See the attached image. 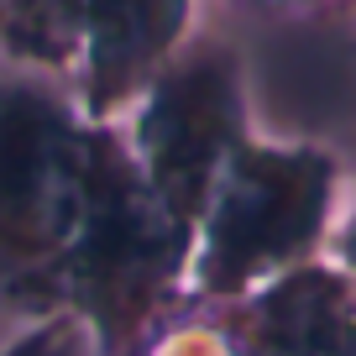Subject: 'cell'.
Instances as JSON below:
<instances>
[{"label":"cell","mask_w":356,"mask_h":356,"mask_svg":"<svg viewBox=\"0 0 356 356\" xmlns=\"http://www.w3.org/2000/svg\"><path fill=\"white\" fill-rule=\"evenodd\" d=\"M330 168L320 157H241L231 184L220 189L204 225V246L194 257V278L204 293H236L267 278L314 236L325 215Z\"/></svg>","instance_id":"1"},{"label":"cell","mask_w":356,"mask_h":356,"mask_svg":"<svg viewBox=\"0 0 356 356\" xmlns=\"http://www.w3.org/2000/svg\"><path fill=\"white\" fill-rule=\"evenodd\" d=\"M89 168L74 136L26 100L0 105V257L16 267H63L89 204Z\"/></svg>","instance_id":"2"},{"label":"cell","mask_w":356,"mask_h":356,"mask_svg":"<svg viewBox=\"0 0 356 356\" xmlns=\"http://www.w3.org/2000/svg\"><path fill=\"white\" fill-rule=\"evenodd\" d=\"M231 79L220 68H189L163 89L147 121V152H152V189L178 220L189 225L200 210L204 178L231 136Z\"/></svg>","instance_id":"3"},{"label":"cell","mask_w":356,"mask_h":356,"mask_svg":"<svg viewBox=\"0 0 356 356\" xmlns=\"http://www.w3.org/2000/svg\"><path fill=\"white\" fill-rule=\"evenodd\" d=\"M252 356H356V299L325 273L278 283L252 314Z\"/></svg>","instance_id":"4"},{"label":"cell","mask_w":356,"mask_h":356,"mask_svg":"<svg viewBox=\"0 0 356 356\" xmlns=\"http://www.w3.org/2000/svg\"><path fill=\"white\" fill-rule=\"evenodd\" d=\"M184 0H89V26L100 47V74L126 79L152 47H163L178 26Z\"/></svg>","instance_id":"5"},{"label":"cell","mask_w":356,"mask_h":356,"mask_svg":"<svg viewBox=\"0 0 356 356\" xmlns=\"http://www.w3.org/2000/svg\"><path fill=\"white\" fill-rule=\"evenodd\" d=\"M147 356H236L215 330H168Z\"/></svg>","instance_id":"6"},{"label":"cell","mask_w":356,"mask_h":356,"mask_svg":"<svg viewBox=\"0 0 356 356\" xmlns=\"http://www.w3.org/2000/svg\"><path fill=\"white\" fill-rule=\"evenodd\" d=\"M6 356H79V325L74 320H53V325H42L32 341H22Z\"/></svg>","instance_id":"7"},{"label":"cell","mask_w":356,"mask_h":356,"mask_svg":"<svg viewBox=\"0 0 356 356\" xmlns=\"http://www.w3.org/2000/svg\"><path fill=\"white\" fill-rule=\"evenodd\" d=\"M346 252H351V262H356V231H351V246H346Z\"/></svg>","instance_id":"8"}]
</instances>
